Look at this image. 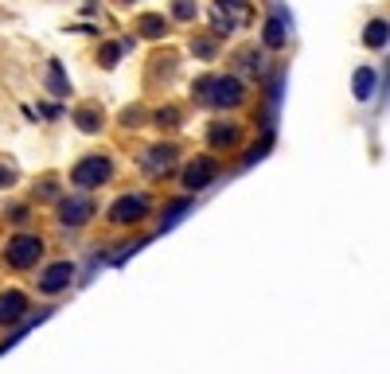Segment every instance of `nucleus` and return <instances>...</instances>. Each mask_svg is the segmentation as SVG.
<instances>
[{
  "mask_svg": "<svg viewBox=\"0 0 390 374\" xmlns=\"http://www.w3.org/2000/svg\"><path fill=\"white\" fill-rule=\"evenodd\" d=\"M215 180H219V160H211V156H199L183 168V187H187V191H203V187H211Z\"/></svg>",
  "mask_w": 390,
  "mask_h": 374,
  "instance_id": "5",
  "label": "nucleus"
},
{
  "mask_svg": "<svg viewBox=\"0 0 390 374\" xmlns=\"http://www.w3.org/2000/svg\"><path fill=\"white\" fill-rule=\"evenodd\" d=\"M195 55H215V39H192Z\"/></svg>",
  "mask_w": 390,
  "mask_h": 374,
  "instance_id": "20",
  "label": "nucleus"
},
{
  "mask_svg": "<svg viewBox=\"0 0 390 374\" xmlns=\"http://www.w3.org/2000/svg\"><path fill=\"white\" fill-rule=\"evenodd\" d=\"M157 125H176V109H160V113H157Z\"/></svg>",
  "mask_w": 390,
  "mask_h": 374,
  "instance_id": "21",
  "label": "nucleus"
},
{
  "mask_svg": "<svg viewBox=\"0 0 390 374\" xmlns=\"http://www.w3.org/2000/svg\"><path fill=\"white\" fill-rule=\"evenodd\" d=\"M141 32H145L148 39L164 36V20H160V16H145V20H141Z\"/></svg>",
  "mask_w": 390,
  "mask_h": 374,
  "instance_id": "15",
  "label": "nucleus"
},
{
  "mask_svg": "<svg viewBox=\"0 0 390 374\" xmlns=\"http://www.w3.org/2000/svg\"><path fill=\"white\" fill-rule=\"evenodd\" d=\"M90 215H94V203H90L86 195H74V199H62L59 203V222L62 226H82Z\"/></svg>",
  "mask_w": 390,
  "mask_h": 374,
  "instance_id": "9",
  "label": "nucleus"
},
{
  "mask_svg": "<svg viewBox=\"0 0 390 374\" xmlns=\"http://www.w3.org/2000/svg\"><path fill=\"white\" fill-rule=\"evenodd\" d=\"M47 90L51 94H71V82H67V78H62V62L59 59H51L47 62Z\"/></svg>",
  "mask_w": 390,
  "mask_h": 374,
  "instance_id": "11",
  "label": "nucleus"
},
{
  "mask_svg": "<svg viewBox=\"0 0 390 374\" xmlns=\"http://www.w3.org/2000/svg\"><path fill=\"white\" fill-rule=\"evenodd\" d=\"M39 254H43V238H36V234H20V238H12L8 242V250H4L8 266H16V269L36 266Z\"/></svg>",
  "mask_w": 390,
  "mask_h": 374,
  "instance_id": "3",
  "label": "nucleus"
},
{
  "mask_svg": "<svg viewBox=\"0 0 390 374\" xmlns=\"http://www.w3.org/2000/svg\"><path fill=\"white\" fill-rule=\"evenodd\" d=\"M74 281V266L71 261H55L39 273V292H62Z\"/></svg>",
  "mask_w": 390,
  "mask_h": 374,
  "instance_id": "8",
  "label": "nucleus"
},
{
  "mask_svg": "<svg viewBox=\"0 0 390 374\" xmlns=\"http://www.w3.org/2000/svg\"><path fill=\"white\" fill-rule=\"evenodd\" d=\"M238 62H242V71H262V51L246 47L242 55H238Z\"/></svg>",
  "mask_w": 390,
  "mask_h": 374,
  "instance_id": "16",
  "label": "nucleus"
},
{
  "mask_svg": "<svg viewBox=\"0 0 390 374\" xmlns=\"http://www.w3.org/2000/svg\"><path fill=\"white\" fill-rule=\"evenodd\" d=\"M250 20V4L246 0H215V16H211V27L215 36H231L238 24Z\"/></svg>",
  "mask_w": 390,
  "mask_h": 374,
  "instance_id": "2",
  "label": "nucleus"
},
{
  "mask_svg": "<svg viewBox=\"0 0 390 374\" xmlns=\"http://www.w3.org/2000/svg\"><path fill=\"white\" fill-rule=\"evenodd\" d=\"M12 180H16V172H12V168H0V187H8Z\"/></svg>",
  "mask_w": 390,
  "mask_h": 374,
  "instance_id": "23",
  "label": "nucleus"
},
{
  "mask_svg": "<svg viewBox=\"0 0 390 374\" xmlns=\"http://www.w3.org/2000/svg\"><path fill=\"white\" fill-rule=\"evenodd\" d=\"M141 168H145V176H152V180L168 176V172L176 168V148H172V145H157V148H148L145 156H141Z\"/></svg>",
  "mask_w": 390,
  "mask_h": 374,
  "instance_id": "7",
  "label": "nucleus"
},
{
  "mask_svg": "<svg viewBox=\"0 0 390 374\" xmlns=\"http://www.w3.org/2000/svg\"><path fill=\"white\" fill-rule=\"evenodd\" d=\"M387 39H390V24H387V20H371V24H367V32H363L367 47H382Z\"/></svg>",
  "mask_w": 390,
  "mask_h": 374,
  "instance_id": "12",
  "label": "nucleus"
},
{
  "mask_svg": "<svg viewBox=\"0 0 390 374\" xmlns=\"http://www.w3.org/2000/svg\"><path fill=\"white\" fill-rule=\"evenodd\" d=\"M122 47H125V43H122ZM122 47H106V51H102V59H106V62H117V55H122Z\"/></svg>",
  "mask_w": 390,
  "mask_h": 374,
  "instance_id": "22",
  "label": "nucleus"
},
{
  "mask_svg": "<svg viewBox=\"0 0 390 374\" xmlns=\"http://www.w3.org/2000/svg\"><path fill=\"white\" fill-rule=\"evenodd\" d=\"M145 215H148V199L145 195H122V199L110 207V222H117V226H125V222H141Z\"/></svg>",
  "mask_w": 390,
  "mask_h": 374,
  "instance_id": "6",
  "label": "nucleus"
},
{
  "mask_svg": "<svg viewBox=\"0 0 390 374\" xmlns=\"http://www.w3.org/2000/svg\"><path fill=\"white\" fill-rule=\"evenodd\" d=\"M195 97L203 102V106H238L242 102V82L234 78V74H207V78H199L195 82Z\"/></svg>",
  "mask_w": 390,
  "mask_h": 374,
  "instance_id": "1",
  "label": "nucleus"
},
{
  "mask_svg": "<svg viewBox=\"0 0 390 374\" xmlns=\"http://www.w3.org/2000/svg\"><path fill=\"white\" fill-rule=\"evenodd\" d=\"M371 90H375V71H355V97H359V102H367V97H371Z\"/></svg>",
  "mask_w": 390,
  "mask_h": 374,
  "instance_id": "14",
  "label": "nucleus"
},
{
  "mask_svg": "<svg viewBox=\"0 0 390 374\" xmlns=\"http://www.w3.org/2000/svg\"><path fill=\"white\" fill-rule=\"evenodd\" d=\"M172 12H176V20H195V0H176Z\"/></svg>",
  "mask_w": 390,
  "mask_h": 374,
  "instance_id": "17",
  "label": "nucleus"
},
{
  "mask_svg": "<svg viewBox=\"0 0 390 374\" xmlns=\"http://www.w3.org/2000/svg\"><path fill=\"white\" fill-rule=\"evenodd\" d=\"M207 141H211L215 148H222V145H234V141H238V125H215V129L207 133Z\"/></svg>",
  "mask_w": 390,
  "mask_h": 374,
  "instance_id": "13",
  "label": "nucleus"
},
{
  "mask_svg": "<svg viewBox=\"0 0 390 374\" xmlns=\"http://www.w3.org/2000/svg\"><path fill=\"white\" fill-rule=\"evenodd\" d=\"M24 312H27L24 292H0V324H16V320H24Z\"/></svg>",
  "mask_w": 390,
  "mask_h": 374,
  "instance_id": "10",
  "label": "nucleus"
},
{
  "mask_svg": "<svg viewBox=\"0 0 390 374\" xmlns=\"http://www.w3.org/2000/svg\"><path fill=\"white\" fill-rule=\"evenodd\" d=\"M187 207H192V203H176V207H172L168 215L160 218V230H164V226H172V222H180V218L187 215Z\"/></svg>",
  "mask_w": 390,
  "mask_h": 374,
  "instance_id": "19",
  "label": "nucleus"
},
{
  "mask_svg": "<svg viewBox=\"0 0 390 374\" xmlns=\"http://www.w3.org/2000/svg\"><path fill=\"white\" fill-rule=\"evenodd\" d=\"M78 129H82V133H98V113L94 109H82V113H78Z\"/></svg>",
  "mask_w": 390,
  "mask_h": 374,
  "instance_id": "18",
  "label": "nucleus"
},
{
  "mask_svg": "<svg viewBox=\"0 0 390 374\" xmlns=\"http://www.w3.org/2000/svg\"><path fill=\"white\" fill-rule=\"evenodd\" d=\"M110 180V160L106 156H86L82 164H74L71 172V183L74 187H82V191H90V187H98V183Z\"/></svg>",
  "mask_w": 390,
  "mask_h": 374,
  "instance_id": "4",
  "label": "nucleus"
}]
</instances>
